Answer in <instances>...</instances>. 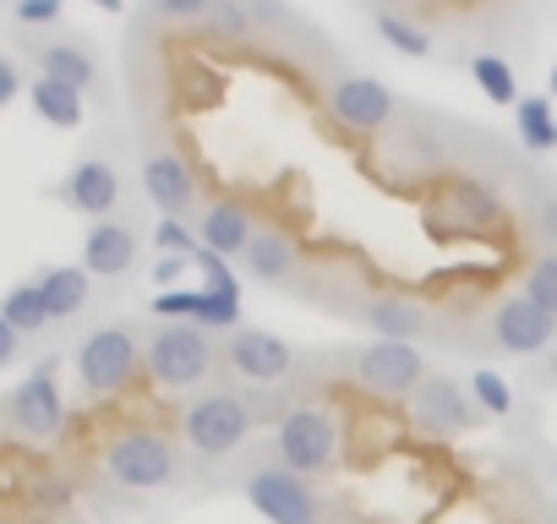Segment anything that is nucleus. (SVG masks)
I'll return each instance as SVG.
<instances>
[{
	"label": "nucleus",
	"instance_id": "nucleus-1",
	"mask_svg": "<svg viewBox=\"0 0 557 524\" xmlns=\"http://www.w3.org/2000/svg\"><path fill=\"white\" fill-rule=\"evenodd\" d=\"M143 366L159 388L170 394H186V388H202L219 366V339L197 323H153L143 334Z\"/></svg>",
	"mask_w": 557,
	"mask_h": 524
},
{
	"label": "nucleus",
	"instance_id": "nucleus-2",
	"mask_svg": "<svg viewBox=\"0 0 557 524\" xmlns=\"http://www.w3.org/2000/svg\"><path fill=\"white\" fill-rule=\"evenodd\" d=\"M72 372H77V388L88 399H115L143 372V334L132 323H99V328H88L83 345L72 350Z\"/></svg>",
	"mask_w": 557,
	"mask_h": 524
},
{
	"label": "nucleus",
	"instance_id": "nucleus-3",
	"mask_svg": "<svg viewBox=\"0 0 557 524\" xmlns=\"http://www.w3.org/2000/svg\"><path fill=\"white\" fill-rule=\"evenodd\" d=\"M257 432V415L246 404V394L235 388H208L181 410V442L197 459H235Z\"/></svg>",
	"mask_w": 557,
	"mask_h": 524
},
{
	"label": "nucleus",
	"instance_id": "nucleus-4",
	"mask_svg": "<svg viewBox=\"0 0 557 524\" xmlns=\"http://www.w3.org/2000/svg\"><path fill=\"white\" fill-rule=\"evenodd\" d=\"M104 475L121 491H164L181 481V442L170 432L153 426H132L121 437H110L104 448Z\"/></svg>",
	"mask_w": 557,
	"mask_h": 524
},
{
	"label": "nucleus",
	"instance_id": "nucleus-5",
	"mask_svg": "<svg viewBox=\"0 0 557 524\" xmlns=\"http://www.w3.org/2000/svg\"><path fill=\"white\" fill-rule=\"evenodd\" d=\"M273 459L290 475L312 481L339 464V421L323 404H296L285 421L273 426Z\"/></svg>",
	"mask_w": 557,
	"mask_h": 524
},
{
	"label": "nucleus",
	"instance_id": "nucleus-6",
	"mask_svg": "<svg viewBox=\"0 0 557 524\" xmlns=\"http://www.w3.org/2000/svg\"><path fill=\"white\" fill-rule=\"evenodd\" d=\"M240 497L268 519V524H323V502L312 491V481L290 475L278 459H262L240 475Z\"/></svg>",
	"mask_w": 557,
	"mask_h": 524
},
{
	"label": "nucleus",
	"instance_id": "nucleus-7",
	"mask_svg": "<svg viewBox=\"0 0 557 524\" xmlns=\"http://www.w3.org/2000/svg\"><path fill=\"white\" fill-rule=\"evenodd\" d=\"M350 372H356V383H361L367 394H377V399H410V394L432 377L421 345H394V339L361 345L356 361H350Z\"/></svg>",
	"mask_w": 557,
	"mask_h": 524
},
{
	"label": "nucleus",
	"instance_id": "nucleus-8",
	"mask_svg": "<svg viewBox=\"0 0 557 524\" xmlns=\"http://www.w3.org/2000/svg\"><path fill=\"white\" fill-rule=\"evenodd\" d=\"M137 175H143V191H148V202L159 208V219H186V213L197 208V170H191V159H186L175 142L148 137Z\"/></svg>",
	"mask_w": 557,
	"mask_h": 524
},
{
	"label": "nucleus",
	"instance_id": "nucleus-9",
	"mask_svg": "<svg viewBox=\"0 0 557 524\" xmlns=\"http://www.w3.org/2000/svg\"><path fill=\"white\" fill-rule=\"evenodd\" d=\"M486 339H492V350L508 355V361H541V355L557 345V317L541 312V307L524 301V296H508V301L492 307Z\"/></svg>",
	"mask_w": 557,
	"mask_h": 524
},
{
	"label": "nucleus",
	"instance_id": "nucleus-10",
	"mask_svg": "<svg viewBox=\"0 0 557 524\" xmlns=\"http://www.w3.org/2000/svg\"><path fill=\"white\" fill-rule=\"evenodd\" d=\"M121 191H126L121 164H115L110 153H83V159L61 175L55 202H61V208H72V213H83V219H94V224H104V219H115Z\"/></svg>",
	"mask_w": 557,
	"mask_h": 524
},
{
	"label": "nucleus",
	"instance_id": "nucleus-11",
	"mask_svg": "<svg viewBox=\"0 0 557 524\" xmlns=\"http://www.w3.org/2000/svg\"><path fill=\"white\" fill-rule=\"evenodd\" d=\"M28 61H34V77H50V83H61V88L83 93V99L104 88V66H99L94 45L77 39V34H39V39H28Z\"/></svg>",
	"mask_w": 557,
	"mask_h": 524
},
{
	"label": "nucleus",
	"instance_id": "nucleus-12",
	"mask_svg": "<svg viewBox=\"0 0 557 524\" xmlns=\"http://www.w3.org/2000/svg\"><path fill=\"white\" fill-rule=\"evenodd\" d=\"M219 361H224L240 383H251V388H268V383H278V377L296 372L290 339H278L273 328H235L230 339H219Z\"/></svg>",
	"mask_w": 557,
	"mask_h": 524
},
{
	"label": "nucleus",
	"instance_id": "nucleus-13",
	"mask_svg": "<svg viewBox=\"0 0 557 524\" xmlns=\"http://www.w3.org/2000/svg\"><path fill=\"white\" fill-rule=\"evenodd\" d=\"M7 415H12V426H17L23 437H34V442H55V437L66 432V394H61V383H55V361H45L39 372H28V377L12 388Z\"/></svg>",
	"mask_w": 557,
	"mask_h": 524
},
{
	"label": "nucleus",
	"instance_id": "nucleus-14",
	"mask_svg": "<svg viewBox=\"0 0 557 524\" xmlns=\"http://www.w3.org/2000/svg\"><path fill=\"white\" fill-rule=\"evenodd\" d=\"M329 110H334L339 126L372 137V132H383V126L394 121L399 99H394L388 83H377V77H367V72H345V77L329 83Z\"/></svg>",
	"mask_w": 557,
	"mask_h": 524
},
{
	"label": "nucleus",
	"instance_id": "nucleus-15",
	"mask_svg": "<svg viewBox=\"0 0 557 524\" xmlns=\"http://www.w3.org/2000/svg\"><path fill=\"white\" fill-rule=\"evenodd\" d=\"M410 421H416L426 437H459V432H470V426L481 421V410H475V399H470L465 383L432 372V377L410 394Z\"/></svg>",
	"mask_w": 557,
	"mask_h": 524
},
{
	"label": "nucleus",
	"instance_id": "nucleus-16",
	"mask_svg": "<svg viewBox=\"0 0 557 524\" xmlns=\"http://www.w3.org/2000/svg\"><path fill=\"white\" fill-rule=\"evenodd\" d=\"M137 257H143V229L132 219L88 224V235H83V269H88V279L115 285V279H126L137 269Z\"/></svg>",
	"mask_w": 557,
	"mask_h": 524
},
{
	"label": "nucleus",
	"instance_id": "nucleus-17",
	"mask_svg": "<svg viewBox=\"0 0 557 524\" xmlns=\"http://www.w3.org/2000/svg\"><path fill=\"white\" fill-rule=\"evenodd\" d=\"M251 235H257L251 202H240V197H213V202L197 208V240H202V251H213V257H240V251L251 246Z\"/></svg>",
	"mask_w": 557,
	"mask_h": 524
},
{
	"label": "nucleus",
	"instance_id": "nucleus-18",
	"mask_svg": "<svg viewBox=\"0 0 557 524\" xmlns=\"http://www.w3.org/2000/svg\"><path fill=\"white\" fill-rule=\"evenodd\" d=\"M240 269H246V279L251 285H290L296 279V269H301V251H296V240L278 229V224H257V235H251V246L240 251Z\"/></svg>",
	"mask_w": 557,
	"mask_h": 524
},
{
	"label": "nucleus",
	"instance_id": "nucleus-19",
	"mask_svg": "<svg viewBox=\"0 0 557 524\" xmlns=\"http://www.w3.org/2000/svg\"><path fill=\"white\" fill-rule=\"evenodd\" d=\"M361 323L372 328V339H394V345H421L432 334V312H421L405 296H372L361 307Z\"/></svg>",
	"mask_w": 557,
	"mask_h": 524
},
{
	"label": "nucleus",
	"instance_id": "nucleus-20",
	"mask_svg": "<svg viewBox=\"0 0 557 524\" xmlns=\"http://www.w3.org/2000/svg\"><path fill=\"white\" fill-rule=\"evenodd\" d=\"M39 296L50 307V323H72L94 307V279H88L83 262H61V269L39 274Z\"/></svg>",
	"mask_w": 557,
	"mask_h": 524
},
{
	"label": "nucleus",
	"instance_id": "nucleus-21",
	"mask_svg": "<svg viewBox=\"0 0 557 524\" xmlns=\"http://www.w3.org/2000/svg\"><path fill=\"white\" fill-rule=\"evenodd\" d=\"M28 104H34V115L50 121L55 132H77V126L88 121V99L72 93V88H61V83H50V77H34V83H28Z\"/></svg>",
	"mask_w": 557,
	"mask_h": 524
},
{
	"label": "nucleus",
	"instance_id": "nucleus-22",
	"mask_svg": "<svg viewBox=\"0 0 557 524\" xmlns=\"http://www.w3.org/2000/svg\"><path fill=\"white\" fill-rule=\"evenodd\" d=\"M513 137L524 153H557V110L546 93H524L513 104Z\"/></svg>",
	"mask_w": 557,
	"mask_h": 524
},
{
	"label": "nucleus",
	"instance_id": "nucleus-23",
	"mask_svg": "<svg viewBox=\"0 0 557 524\" xmlns=\"http://www.w3.org/2000/svg\"><path fill=\"white\" fill-rule=\"evenodd\" d=\"M372 28H377V39H383L388 50H399V55H410V61H426V55L437 50V45H432V28H426L416 12H394V7L383 12V7H377V12H372Z\"/></svg>",
	"mask_w": 557,
	"mask_h": 524
},
{
	"label": "nucleus",
	"instance_id": "nucleus-24",
	"mask_svg": "<svg viewBox=\"0 0 557 524\" xmlns=\"http://www.w3.org/2000/svg\"><path fill=\"white\" fill-rule=\"evenodd\" d=\"M0 317H7L23 339H39V334L55 328V323H50V307H45V296H39V279H17L7 296H0Z\"/></svg>",
	"mask_w": 557,
	"mask_h": 524
},
{
	"label": "nucleus",
	"instance_id": "nucleus-25",
	"mask_svg": "<svg viewBox=\"0 0 557 524\" xmlns=\"http://www.w3.org/2000/svg\"><path fill=\"white\" fill-rule=\"evenodd\" d=\"M465 66H470V77H475V88H481V93H486L492 104H503V110H513V104L524 99V93H519V77H513V66H508V61H503L497 50H475V55H470Z\"/></svg>",
	"mask_w": 557,
	"mask_h": 524
},
{
	"label": "nucleus",
	"instance_id": "nucleus-26",
	"mask_svg": "<svg viewBox=\"0 0 557 524\" xmlns=\"http://www.w3.org/2000/svg\"><path fill=\"white\" fill-rule=\"evenodd\" d=\"M448 219H459V224H497L503 208H497L492 186H481V180H454V186H448Z\"/></svg>",
	"mask_w": 557,
	"mask_h": 524
},
{
	"label": "nucleus",
	"instance_id": "nucleus-27",
	"mask_svg": "<svg viewBox=\"0 0 557 524\" xmlns=\"http://www.w3.org/2000/svg\"><path fill=\"white\" fill-rule=\"evenodd\" d=\"M465 388H470V399H475L481 415H492V421H508V415H513V388H508V377H497L492 366H475Z\"/></svg>",
	"mask_w": 557,
	"mask_h": 524
},
{
	"label": "nucleus",
	"instance_id": "nucleus-28",
	"mask_svg": "<svg viewBox=\"0 0 557 524\" xmlns=\"http://www.w3.org/2000/svg\"><path fill=\"white\" fill-rule=\"evenodd\" d=\"M519 296H524V301H535L541 312H552V317H557V251H535V257H530Z\"/></svg>",
	"mask_w": 557,
	"mask_h": 524
},
{
	"label": "nucleus",
	"instance_id": "nucleus-29",
	"mask_svg": "<svg viewBox=\"0 0 557 524\" xmlns=\"http://www.w3.org/2000/svg\"><path fill=\"white\" fill-rule=\"evenodd\" d=\"M148 240L159 246V257H197L202 251V240H197V229L186 219H159Z\"/></svg>",
	"mask_w": 557,
	"mask_h": 524
},
{
	"label": "nucleus",
	"instance_id": "nucleus-30",
	"mask_svg": "<svg viewBox=\"0 0 557 524\" xmlns=\"http://www.w3.org/2000/svg\"><path fill=\"white\" fill-rule=\"evenodd\" d=\"M202 23H208L219 39H246V34H251V12H246V7H235V0H213Z\"/></svg>",
	"mask_w": 557,
	"mask_h": 524
},
{
	"label": "nucleus",
	"instance_id": "nucleus-31",
	"mask_svg": "<svg viewBox=\"0 0 557 524\" xmlns=\"http://www.w3.org/2000/svg\"><path fill=\"white\" fill-rule=\"evenodd\" d=\"M12 23L17 28H61L66 12H61V0H23V7H12Z\"/></svg>",
	"mask_w": 557,
	"mask_h": 524
},
{
	"label": "nucleus",
	"instance_id": "nucleus-32",
	"mask_svg": "<svg viewBox=\"0 0 557 524\" xmlns=\"http://www.w3.org/2000/svg\"><path fill=\"white\" fill-rule=\"evenodd\" d=\"M530 219H535V235L546 240V251H557V191H546V197L530 208Z\"/></svg>",
	"mask_w": 557,
	"mask_h": 524
},
{
	"label": "nucleus",
	"instance_id": "nucleus-33",
	"mask_svg": "<svg viewBox=\"0 0 557 524\" xmlns=\"http://www.w3.org/2000/svg\"><path fill=\"white\" fill-rule=\"evenodd\" d=\"M17 93H28V83H23V66H17L7 50H0V110H7Z\"/></svg>",
	"mask_w": 557,
	"mask_h": 524
},
{
	"label": "nucleus",
	"instance_id": "nucleus-34",
	"mask_svg": "<svg viewBox=\"0 0 557 524\" xmlns=\"http://www.w3.org/2000/svg\"><path fill=\"white\" fill-rule=\"evenodd\" d=\"M208 7H213V0H159V17H170V23H202Z\"/></svg>",
	"mask_w": 557,
	"mask_h": 524
},
{
	"label": "nucleus",
	"instance_id": "nucleus-35",
	"mask_svg": "<svg viewBox=\"0 0 557 524\" xmlns=\"http://www.w3.org/2000/svg\"><path fill=\"white\" fill-rule=\"evenodd\" d=\"M186 269H191V257H159V262H153V285H159V296L175 290V285L186 279Z\"/></svg>",
	"mask_w": 557,
	"mask_h": 524
},
{
	"label": "nucleus",
	"instance_id": "nucleus-36",
	"mask_svg": "<svg viewBox=\"0 0 557 524\" xmlns=\"http://www.w3.org/2000/svg\"><path fill=\"white\" fill-rule=\"evenodd\" d=\"M23 345H28V339H23V334H17V328L7 323V317H0V372H7V366H17Z\"/></svg>",
	"mask_w": 557,
	"mask_h": 524
},
{
	"label": "nucleus",
	"instance_id": "nucleus-37",
	"mask_svg": "<svg viewBox=\"0 0 557 524\" xmlns=\"http://www.w3.org/2000/svg\"><path fill=\"white\" fill-rule=\"evenodd\" d=\"M535 383H541V388H557V345L535 361Z\"/></svg>",
	"mask_w": 557,
	"mask_h": 524
},
{
	"label": "nucleus",
	"instance_id": "nucleus-38",
	"mask_svg": "<svg viewBox=\"0 0 557 524\" xmlns=\"http://www.w3.org/2000/svg\"><path fill=\"white\" fill-rule=\"evenodd\" d=\"M546 99L557 104V61H552V77H546Z\"/></svg>",
	"mask_w": 557,
	"mask_h": 524
}]
</instances>
